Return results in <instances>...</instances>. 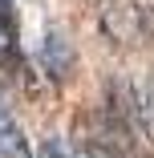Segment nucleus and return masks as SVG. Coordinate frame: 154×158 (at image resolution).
<instances>
[{
  "instance_id": "f257e3e1",
  "label": "nucleus",
  "mask_w": 154,
  "mask_h": 158,
  "mask_svg": "<svg viewBox=\"0 0 154 158\" xmlns=\"http://www.w3.org/2000/svg\"><path fill=\"white\" fill-rule=\"evenodd\" d=\"M41 69L53 77V81H69L73 69H77V53H73V41L65 28H49L45 41H41Z\"/></svg>"
},
{
  "instance_id": "f03ea898",
  "label": "nucleus",
  "mask_w": 154,
  "mask_h": 158,
  "mask_svg": "<svg viewBox=\"0 0 154 158\" xmlns=\"http://www.w3.org/2000/svg\"><path fill=\"white\" fill-rule=\"evenodd\" d=\"M102 28H106V37L118 41V45L142 41V33H138V8L126 4V0H110V4H106V12H102Z\"/></svg>"
},
{
  "instance_id": "39448f33",
  "label": "nucleus",
  "mask_w": 154,
  "mask_h": 158,
  "mask_svg": "<svg viewBox=\"0 0 154 158\" xmlns=\"http://www.w3.org/2000/svg\"><path fill=\"white\" fill-rule=\"evenodd\" d=\"M37 158H73V154H69V142L61 134H45L37 146Z\"/></svg>"
},
{
  "instance_id": "423d86ee",
  "label": "nucleus",
  "mask_w": 154,
  "mask_h": 158,
  "mask_svg": "<svg viewBox=\"0 0 154 158\" xmlns=\"http://www.w3.org/2000/svg\"><path fill=\"white\" fill-rule=\"evenodd\" d=\"M138 33H142V41H154V0L138 8Z\"/></svg>"
},
{
  "instance_id": "7ed1b4c3",
  "label": "nucleus",
  "mask_w": 154,
  "mask_h": 158,
  "mask_svg": "<svg viewBox=\"0 0 154 158\" xmlns=\"http://www.w3.org/2000/svg\"><path fill=\"white\" fill-rule=\"evenodd\" d=\"M138 126H142V134L154 142V69L138 85Z\"/></svg>"
},
{
  "instance_id": "20e7f679",
  "label": "nucleus",
  "mask_w": 154,
  "mask_h": 158,
  "mask_svg": "<svg viewBox=\"0 0 154 158\" xmlns=\"http://www.w3.org/2000/svg\"><path fill=\"white\" fill-rule=\"evenodd\" d=\"M77 158H126V150L114 146L106 134H89V138L81 142V154H77Z\"/></svg>"
}]
</instances>
